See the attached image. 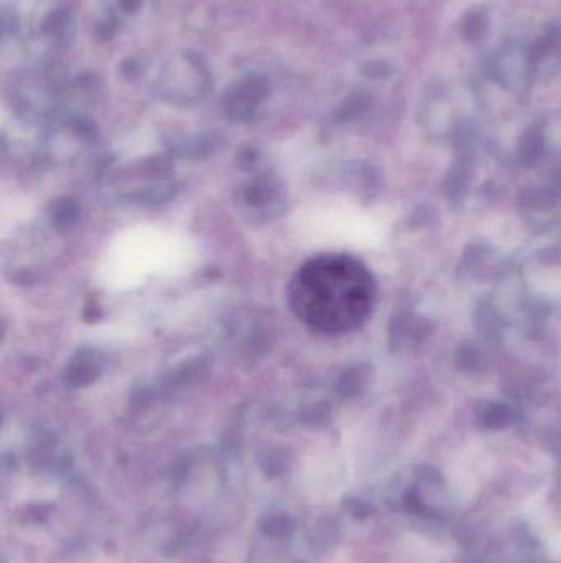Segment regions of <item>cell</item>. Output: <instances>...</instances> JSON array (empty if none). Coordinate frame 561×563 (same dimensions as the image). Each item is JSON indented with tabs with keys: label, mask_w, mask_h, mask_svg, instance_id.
I'll return each mask as SVG.
<instances>
[{
	"label": "cell",
	"mask_w": 561,
	"mask_h": 563,
	"mask_svg": "<svg viewBox=\"0 0 561 563\" xmlns=\"http://www.w3.org/2000/svg\"><path fill=\"white\" fill-rule=\"evenodd\" d=\"M341 265L315 261L301 267L291 285V305L299 315L318 328H333L347 321V307L353 299V282Z\"/></svg>",
	"instance_id": "cell-1"
}]
</instances>
